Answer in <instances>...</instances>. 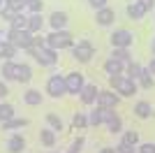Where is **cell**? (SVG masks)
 I'll list each match as a JSON object with an SVG mask.
<instances>
[{
  "mask_svg": "<svg viewBox=\"0 0 155 153\" xmlns=\"http://www.w3.org/2000/svg\"><path fill=\"white\" fill-rule=\"evenodd\" d=\"M26 7L30 9V14H42L44 2H42V0H26Z\"/></svg>",
  "mask_w": 155,
  "mask_h": 153,
  "instance_id": "d6a6232c",
  "label": "cell"
},
{
  "mask_svg": "<svg viewBox=\"0 0 155 153\" xmlns=\"http://www.w3.org/2000/svg\"><path fill=\"white\" fill-rule=\"evenodd\" d=\"M107 127H109V132H111V134H116V132H120V130H123V118L116 114V109H111V111H109Z\"/></svg>",
  "mask_w": 155,
  "mask_h": 153,
  "instance_id": "5bb4252c",
  "label": "cell"
},
{
  "mask_svg": "<svg viewBox=\"0 0 155 153\" xmlns=\"http://www.w3.org/2000/svg\"><path fill=\"white\" fill-rule=\"evenodd\" d=\"M150 49H153V56H155V37H153V42H150Z\"/></svg>",
  "mask_w": 155,
  "mask_h": 153,
  "instance_id": "bcb514c9",
  "label": "cell"
},
{
  "mask_svg": "<svg viewBox=\"0 0 155 153\" xmlns=\"http://www.w3.org/2000/svg\"><path fill=\"white\" fill-rule=\"evenodd\" d=\"M120 76H123V74H111L109 76V86H111V88H116L118 83H120Z\"/></svg>",
  "mask_w": 155,
  "mask_h": 153,
  "instance_id": "60d3db41",
  "label": "cell"
},
{
  "mask_svg": "<svg viewBox=\"0 0 155 153\" xmlns=\"http://www.w3.org/2000/svg\"><path fill=\"white\" fill-rule=\"evenodd\" d=\"M100 153H118V151H116V148H102Z\"/></svg>",
  "mask_w": 155,
  "mask_h": 153,
  "instance_id": "f6af8a7d",
  "label": "cell"
},
{
  "mask_svg": "<svg viewBox=\"0 0 155 153\" xmlns=\"http://www.w3.org/2000/svg\"><path fill=\"white\" fill-rule=\"evenodd\" d=\"M65 86H67V93L79 95V93L84 90V86H86V79H84L81 72H70V74L65 76Z\"/></svg>",
  "mask_w": 155,
  "mask_h": 153,
  "instance_id": "52a82bcc",
  "label": "cell"
},
{
  "mask_svg": "<svg viewBox=\"0 0 155 153\" xmlns=\"http://www.w3.org/2000/svg\"><path fill=\"white\" fill-rule=\"evenodd\" d=\"M14 56H16V46H14L12 42L2 39V49H0V58H5V60H12Z\"/></svg>",
  "mask_w": 155,
  "mask_h": 153,
  "instance_id": "d4e9b609",
  "label": "cell"
},
{
  "mask_svg": "<svg viewBox=\"0 0 155 153\" xmlns=\"http://www.w3.org/2000/svg\"><path fill=\"white\" fill-rule=\"evenodd\" d=\"M42 25H44V19H42V14H30V16H28V32L37 35V32L42 30Z\"/></svg>",
  "mask_w": 155,
  "mask_h": 153,
  "instance_id": "d6986e66",
  "label": "cell"
},
{
  "mask_svg": "<svg viewBox=\"0 0 155 153\" xmlns=\"http://www.w3.org/2000/svg\"><path fill=\"white\" fill-rule=\"evenodd\" d=\"M2 5H5V0H0V7H2Z\"/></svg>",
  "mask_w": 155,
  "mask_h": 153,
  "instance_id": "7dc6e473",
  "label": "cell"
},
{
  "mask_svg": "<svg viewBox=\"0 0 155 153\" xmlns=\"http://www.w3.org/2000/svg\"><path fill=\"white\" fill-rule=\"evenodd\" d=\"M141 70H143V65L141 63H137V60H130L127 65H125V72H127V76L130 79H139V76H141Z\"/></svg>",
  "mask_w": 155,
  "mask_h": 153,
  "instance_id": "7402d4cb",
  "label": "cell"
},
{
  "mask_svg": "<svg viewBox=\"0 0 155 153\" xmlns=\"http://www.w3.org/2000/svg\"><path fill=\"white\" fill-rule=\"evenodd\" d=\"M95 102H97V107H102V109H116V104L120 102V95L114 93V90H100Z\"/></svg>",
  "mask_w": 155,
  "mask_h": 153,
  "instance_id": "ba28073f",
  "label": "cell"
},
{
  "mask_svg": "<svg viewBox=\"0 0 155 153\" xmlns=\"http://www.w3.org/2000/svg\"><path fill=\"white\" fill-rule=\"evenodd\" d=\"M120 141H127V144H132V146H139V132L127 130V132L123 134V139H120Z\"/></svg>",
  "mask_w": 155,
  "mask_h": 153,
  "instance_id": "e575fe53",
  "label": "cell"
},
{
  "mask_svg": "<svg viewBox=\"0 0 155 153\" xmlns=\"http://www.w3.org/2000/svg\"><path fill=\"white\" fill-rule=\"evenodd\" d=\"M67 153H72V151H67Z\"/></svg>",
  "mask_w": 155,
  "mask_h": 153,
  "instance_id": "681fc988",
  "label": "cell"
},
{
  "mask_svg": "<svg viewBox=\"0 0 155 153\" xmlns=\"http://www.w3.org/2000/svg\"><path fill=\"white\" fill-rule=\"evenodd\" d=\"M148 70H150V74L155 76V58H150V65H148Z\"/></svg>",
  "mask_w": 155,
  "mask_h": 153,
  "instance_id": "ee69618b",
  "label": "cell"
},
{
  "mask_svg": "<svg viewBox=\"0 0 155 153\" xmlns=\"http://www.w3.org/2000/svg\"><path fill=\"white\" fill-rule=\"evenodd\" d=\"M46 123H49V127H51L53 132H63V121L56 114H46Z\"/></svg>",
  "mask_w": 155,
  "mask_h": 153,
  "instance_id": "4dcf8cb0",
  "label": "cell"
},
{
  "mask_svg": "<svg viewBox=\"0 0 155 153\" xmlns=\"http://www.w3.org/2000/svg\"><path fill=\"white\" fill-rule=\"evenodd\" d=\"M97 93H100V90H97V86H93V83H86L84 90H81L79 95H81V102H84V104H95Z\"/></svg>",
  "mask_w": 155,
  "mask_h": 153,
  "instance_id": "4fadbf2b",
  "label": "cell"
},
{
  "mask_svg": "<svg viewBox=\"0 0 155 153\" xmlns=\"http://www.w3.org/2000/svg\"><path fill=\"white\" fill-rule=\"evenodd\" d=\"M137 2H139V5H143V9H146V12H150V9H153V5H155V0H137Z\"/></svg>",
  "mask_w": 155,
  "mask_h": 153,
  "instance_id": "b9f144b4",
  "label": "cell"
},
{
  "mask_svg": "<svg viewBox=\"0 0 155 153\" xmlns=\"http://www.w3.org/2000/svg\"><path fill=\"white\" fill-rule=\"evenodd\" d=\"M7 95V86H5V81L0 79V97H5Z\"/></svg>",
  "mask_w": 155,
  "mask_h": 153,
  "instance_id": "7bdbcfd3",
  "label": "cell"
},
{
  "mask_svg": "<svg viewBox=\"0 0 155 153\" xmlns=\"http://www.w3.org/2000/svg\"><path fill=\"white\" fill-rule=\"evenodd\" d=\"M93 53H95V46H93L88 39H79V44L72 46V56H74V60H79V63H88L93 58Z\"/></svg>",
  "mask_w": 155,
  "mask_h": 153,
  "instance_id": "277c9868",
  "label": "cell"
},
{
  "mask_svg": "<svg viewBox=\"0 0 155 153\" xmlns=\"http://www.w3.org/2000/svg\"><path fill=\"white\" fill-rule=\"evenodd\" d=\"M39 139H42L44 146H53V144H56V132H53L51 127H46V130L39 132Z\"/></svg>",
  "mask_w": 155,
  "mask_h": 153,
  "instance_id": "f546056e",
  "label": "cell"
},
{
  "mask_svg": "<svg viewBox=\"0 0 155 153\" xmlns=\"http://www.w3.org/2000/svg\"><path fill=\"white\" fill-rule=\"evenodd\" d=\"M23 102H26V104H30V107H37V104H42V93H39V90H35V88L26 90Z\"/></svg>",
  "mask_w": 155,
  "mask_h": 153,
  "instance_id": "603a6c76",
  "label": "cell"
},
{
  "mask_svg": "<svg viewBox=\"0 0 155 153\" xmlns=\"http://www.w3.org/2000/svg\"><path fill=\"white\" fill-rule=\"evenodd\" d=\"M109 111L111 109H102V107H95L88 114V125H93V127H100V125H104L107 123V118H109Z\"/></svg>",
  "mask_w": 155,
  "mask_h": 153,
  "instance_id": "9c48e42d",
  "label": "cell"
},
{
  "mask_svg": "<svg viewBox=\"0 0 155 153\" xmlns=\"http://www.w3.org/2000/svg\"><path fill=\"white\" fill-rule=\"evenodd\" d=\"M49 23H51L53 30H65V25L70 23V16L65 12H53L51 16H49Z\"/></svg>",
  "mask_w": 155,
  "mask_h": 153,
  "instance_id": "7c38bea8",
  "label": "cell"
},
{
  "mask_svg": "<svg viewBox=\"0 0 155 153\" xmlns=\"http://www.w3.org/2000/svg\"><path fill=\"white\" fill-rule=\"evenodd\" d=\"M12 118H14V107L9 102H2V104H0V123L12 121Z\"/></svg>",
  "mask_w": 155,
  "mask_h": 153,
  "instance_id": "83f0119b",
  "label": "cell"
},
{
  "mask_svg": "<svg viewBox=\"0 0 155 153\" xmlns=\"http://www.w3.org/2000/svg\"><path fill=\"white\" fill-rule=\"evenodd\" d=\"M137 153H155V144H139V148H137Z\"/></svg>",
  "mask_w": 155,
  "mask_h": 153,
  "instance_id": "f35d334b",
  "label": "cell"
},
{
  "mask_svg": "<svg viewBox=\"0 0 155 153\" xmlns=\"http://www.w3.org/2000/svg\"><path fill=\"white\" fill-rule=\"evenodd\" d=\"M72 125L79 127V130L86 127V125H88V116H86V114H74V116H72Z\"/></svg>",
  "mask_w": 155,
  "mask_h": 153,
  "instance_id": "836d02e7",
  "label": "cell"
},
{
  "mask_svg": "<svg viewBox=\"0 0 155 153\" xmlns=\"http://www.w3.org/2000/svg\"><path fill=\"white\" fill-rule=\"evenodd\" d=\"M109 58H114V60H118V63H123V65H127L130 60H132V56H130L127 49H114Z\"/></svg>",
  "mask_w": 155,
  "mask_h": 153,
  "instance_id": "484cf974",
  "label": "cell"
},
{
  "mask_svg": "<svg viewBox=\"0 0 155 153\" xmlns=\"http://www.w3.org/2000/svg\"><path fill=\"white\" fill-rule=\"evenodd\" d=\"M46 46L53 51L58 49H72L74 46V37H72L67 30H51L46 35Z\"/></svg>",
  "mask_w": 155,
  "mask_h": 153,
  "instance_id": "6da1fadb",
  "label": "cell"
},
{
  "mask_svg": "<svg viewBox=\"0 0 155 153\" xmlns=\"http://www.w3.org/2000/svg\"><path fill=\"white\" fill-rule=\"evenodd\" d=\"M26 125H28V118H16L14 116L12 121L2 123V130H19V127H26Z\"/></svg>",
  "mask_w": 155,
  "mask_h": 153,
  "instance_id": "f1b7e54d",
  "label": "cell"
},
{
  "mask_svg": "<svg viewBox=\"0 0 155 153\" xmlns=\"http://www.w3.org/2000/svg\"><path fill=\"white\" fill-rule=\"evenodd\" d=\"M16 14H19V12H12V9H9V7H5V5L0 7V19H2V21H12Z\"/></svg>",
  "mask_w": 155,
  "mask_h": 153,
  "instance_id": "d590c367",
  "label": "cell"
},
{
  "mask_svg": "<svg viewBox=\"0 0 155 153\" xmlns=\"http://www.w3.org/2000/svg\"><path fill=\"white\" fill-rule=\"evenodd\" d=\"M30 79H32V70H30V65H26V63H16V76H14V81L28 83Z\"/></svg>",
  "mask_w": 155,
  "mask_h": 153,
  "instance_id": "9a60e30c",
  "label": "cell"
},
{
  "mask_svg": "<svg viewBox=\"0 0 155 153\" xmlns=\"http://www.w3.org/2000/svg\"><path fill=\"white\" fill-rule=\"evenodd\" d=\"M116 151L118 153H134L137 146H132V144H127V141H120V144L116 146Z\"/></svg>",
  "mask_w": 155,
  "mask_h": 153,
  "instance_id": "8d00e7d4",
  "label": "cell"
},
{
  "mask_svg": "<svg viewBox=\"0 0 155 153\" xmlns=\"http://www.w3.org/2000/svg\"><path fill=\"white\" fill-rule=\"evenodd\" d=\"M26 148V139H23V134H12L9 141H7V151L9 153H21Z\"/></svg>",
  "mask_w": 155,
  "mask_h": 153,
  "instance_id": "2e32d148",
  "label": "cell"
},
{
  "mask_svg": "<svg viewBox=\"0 0 155 153\" xmlns=\"http://www.w3.org/2000/svg\"><path fill=\"white\" fill-rule=\"evenodd\" d=\"M146 9H143V5H139V2H130L127 5V16L132 21H139V19H143V16H146Z\"/></svg>",
  "mask_w": 155,
  "mask_h": 153,
  "instance_id": "ac0fdd59",
  "label": "cell"
},
{
  "mask_svg": "<svg viewBox=\"0 0 155 153\" xmlns=\"http://www.w3.org/2000/svg\"><path fill=\"white\" fill-rule=\"evenodd\" d=\"M9 28H12V30H28V16L23 12H19L12 21H9Z\"/></svg>",
  "mask_w": 155,
  "mask_h": 153,
  "instance_id": "44dd1931",
  "label": "cell"
},
{
  "mask_svg": "<svg viewBox=\"0 0 155 153\" xmlns=\"http://www.w3.org/2000/svg\"><path fill=\"white\" fill-rule=\"evenodd\" d=\"M28 53H30L42 67H53L56 60H58V53H56L53 49H49V46H42V49H39V46H30Z\"/></svg>",
  "mask_w": 155,
  "mask_h": 153,
  "instance_id": "7a4b0ae2",
  "label": "cell"
},
{
  "mask_svg": "<svg viewBox=\"0 0 155 153\" xmlns=\"http://www.w3.org/2000/svg\"><path fill=\"white\" fill-rule=\"evenodd\" d=\"M107 2H109V0H88V5L93 7V9H102V7H107Z\"/></svg>",
  "mask_w": 155,
  "mask_h": 153,
  "instance_id": "ab89813d",
  "label": "cell"
},
{
  "mask_svg": "<svg viewBox=\"0 0 155 153\" xmlns=\"http://www.w3.org/2000/svg\"><path fill=\"white\" fill-rule=\"evenodd\" d=\"M0 49H2V39H0Z\"/></svg>",
  "mask_w": 155,
  "mask_h": 153,
  "instance_id": "c3c4849f",
  "label": "cell"
},
{
  "mask_svg": "<svg viewBox=\"0 0 155 153\" xmlns=\"http://www.w3.org/2000/svg\"><path fill=\"white\" fill-rule=\"evenodd\" d=\"M0 74L5 76L7 81H9V79H14V76H16V63H14V60H5V63H2V67H0Z\"/></svg>",
  "mask_w": 155,
  "mask_h": 153,
  "instance_id": "cb8c5ba5",
  "label": "cell"
},
{
  "mask_svg": "<svg viewBox=\"0 0 155 153\" xmlns=\"http://www.w3.org/2000/svg\"><path fill=\"white\" fill-rule=\"evenodd\" d=\"M139 86H141V88H146V90L153 88V74H150L148 67H143V70H141V76H139Z\"/></svg>",
  "mask_w": 155,
  "mask_h": 153,
  "instance_id": "4316f807",
  "label": "cell"
},
{
  "mask_svg": "<svg viewBox=\"0 0 155 153\" xmlns=\"http://www.w3.org/2000/svg\"><path fill=\"white\" fill-rule=\"evenodd\" d=\"M84 137H77V139H74V141H72V148H70V151L72 153H79V151H81V148H84Z\"/></svg>",
  "mask_w": 155,
  "mask_h": 153,
  "instance_id": "74e56055",
  "label": "cell"
},
{
  "mask_svg": "<svg viewBox=\"0 0 155 153\" xmlns=\"http://www.w3.org/2000/svg\"><path fill=\"white\" fill-rule=\"evenodd\" d=\"M46 93L51 97H63L67 93V86H65V76L60 74H53L49 76V81H46Z\"/></svg>",
  "mask_w": 155,
  "mask_h": 153,
  "instance_id": "8992f818",
  "label": "cell"
},
{
  "mask_svg": "<svg viewBox=\"0 0 155 153\" xmlns=\"http://www.w3.org/2000/svg\"><path fill=\"white\" fill-rule=\"evenodd\" d=\"M116 90H118V95H120V97L134 95V93H137V81H134V79H130V76H120V83L116 86Z\"/></svg>",
  "mask_w": 155,
  "mask_h": 153,
  "instance_id": "30bf717a",
  "label": "cell"
},
{
  "mask_svg": "<svg viewBox=\"0 0 155 153\" xmlns=\"http://www.w3.org/2000/svg\"><path fill=\"white\" fill-rule=\"evenodd\" d=\"M132 42H134V35L130 30H125V28H118V30L111 32V44H114V49H130Z\"/></svg>",
  "mask_w": 155,
  "mask_h": 153,
  "instance_id": "5b68a950",
  "label": "cell"
},
{
  "mask_svg": "<svg viewBox=\"0 0 155 153\" xmlns=\"http://www.w3.org/2000/svg\"><path fill=\"white\" fill-rule=\"evenodd\" d=\"M114 19H116V14H114L111 7H102V9H97V14H95L97 25H111V23H114Z\"/></svg>",
  "mask_w": 155,
  "mask_h": 153,
  "instance_id": "8fae6325",
  "label": "cell"
},
{
  "mask_svg": "<svg viewBox=\"0 0 155 153\" xmlns=\"http://www.w3.org/2000/svg\"><path fill=\"white\" fill-rule=\"evenodd\" d=\"M134 116H137V118H141V121H146V118L153 116V107H150L146 100L137 102V104H134Z\"/></svg>",
  "mask_w": 155,
  "mask_h": 153,
  "instance_id": "e0dca14e",
  "label": "cell"
},
{
  "mask_svg": "<svg viewBox=\"0 0 155 153\" xmlns=\"http://www.w3.org/2000/svg\"><path fill=\"white\" fill-rule=\"evenodd\" d=\"M123 70H125V65L123 63H118V60H114V58H107V63H104V72L107 74H123Z\"/></svg>",
  "mask_w": 155,
  "mask_h": 153,
  "instance_id": "ffe728a7",
  "label": "cell"
},
{
  "mask_svg": "<svg viewBox=\"0 0 155 153\" xmlns=\"http://www.w3.org/2000/svg\"><path fill=\"white\" fill-rule=\"evenodd\" d=\"M5 7H9L12 12H23L26 9V0H5Z\"/></svg>",
  "mask_w": 155,
  "mask_h": 153,
  "instance_id": "1f68e13d",
  "label": "cell"
},
{
  "mask_svg": "<svg viewBox=\"0 0 155 153\" xmlns=\"http://www.w3.org/2000/svg\"><path fill=\"white\" fill-rule=\"evenodd\" d=\"M7 42H12L16 49H30V46H35V35L28 30H12L9 28V32H7Z\"/></svg>",
  "mask_w": 155,
  "mask_h": 153,
  "instance_id": "3957f363",
  "label": "cell"
}]
</instances>
